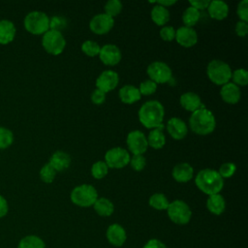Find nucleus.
I'll list each match as a JSON object with an SVG mask.
<instances>
[{
  "label": "nucleus",
  "instance_id": "obj_9",
  "mask_svg": "<svg viewBox=\"0 0 248 248\" xmlns=\"http://www.w3.org/2000/svg\"><path fill=\"white\" fill-rule=\"evenodd\" d=\"M146 73L152 81L157 83H166L170 80L172 72L168 64L162 61H154L147 67Z\"/></svg>",
  "mask_w": 248,
  "mask_h": 248
},
{
  "label": "nucleus",
  "instance_id": "obj_38",
  "mask_svg": "<svg viewBox=\"0 0 248 248\" xmlns=\"http://www.w3.org/2000/svg\"><path fill=\"white\" fill-rule=\"evenodd\" d=\"M67 26V20L62 16H54L49 18V29L61 32Z\"/></svg>",
  "mask_w": 248,
  "mask_h": 248
},
{
  "label": "nucleus",
  "instance_id": "obj_31",
  "mask_svg": "<svg viewBox=\"0 0 248 248\" xmlns=\"http://www.w3.org/2000/svg\"><path fill=\"white\" fill-rule=\"evenodd\" d=\"M45 242L37 235H27L23 237L17 248H45Z\"/></svg>",
  "mask_w": 248,
  "mask_h": 248
},
{
  "label": "nucleus",
  "instance_id": "obj_19",
  "mask_svg": "<svg viewBox=\"0 0 248 248\" xmlns=\"http://www.w3.org/2000/svg\"><path fill=\"white\" fill-rule=\"evenodd\" d=\"M172 177L175 181L185 183L190 181L194 175V169L188 163H179L172 169Z\"/></svg>",
  "mask_w": 248,
  "mask_h": 248
},
{
  "label": "nucleus",
  "instance_id": "obj_34",
  "mask_svg": "<svg viewBox=\"0 0 248 248\" xmlns=\"http://www.w3.org/2000/svg\"><path fill=\"white\" fill-rule=\"evenodd\" d=\"M100 49H101V46H99V44L94 41H91V40H87V41L83 42L81 45V51L85 55L90 56V57L99 55Z\"/></svg>",
  "mask_w": 248,
  "mask_h": 248
},
{
  "label": "nucleus",
  "instance_id": "obj_5",
  "mask_svg": "<svg viewBox=\"0 0 248 248\" xmlns=\"http://www.w3.org/2000/svg\"><path fill=\"white\" fill-rule=\"evenodd\" d=\"M24 27L31 34L44 35L49 30V17L44 12H30L24 17Z\"/></svg>",
  "mask_w": 248,
  "mask_h": 248
},
{
  "label": "nucleus",
  "instance_id": "obj_36",
  "mask_svg": "<svg viewBox=\"0 0 248 248\" xmlns=\"http://www.w3.org/2000/svg\"><path fill=\"white\" fill-rule=\"evenodd\" d=\"M56 175V170L51 167L49 163L45 164L40 170V177L46 183H51Z\"/></svg>",
  "mask_w": 248,
  "mask_h": 248
},
{
  "label": "nucleus",
  "instance_id": "obj_20",
  "mask_svg": "<svg viewBox=\"0 0 248 248\" xmlns=\"http://www.w3.org/2000/svg\"><path fill=\"white\" fill-rule=\"evenodd\" d=\"M179 103L181 107L191 112H194L195 110L201 108L202 106L201 97L194 93V92H185L180 96Z\"/></svg>",
  "mask_w": 248,
  "mask_h": 248
},
{
  "label": "nucleus",
  "instance_id": "obj_2",
  "mask_svg": "<svg viewBox=\"0 0 248 248\" xmlns=\"http://www.w3.org/2000/svg\"><path fill=\"white\" fill-rule=\"evenodd\" d=\"M195 183L202 193L211 196L221 192L224 186V179L216 170L203 169L197 173Z\"/></svg>",
  "mask_w": 248,
  "mask_h": 248
},
{
  "label": "nucleus",
  "instance_id": "obj_12",
  "mask_svg": "<svg viewBox=\"0 0 248 248\" xmlns=\"http://www.w3.org/2000/svg\"><path fill=\"white\" fill-rule=\"evenodd\" d=\"M113 25L114 18L106 15L105 13L94 16L89 22L90 30L97 35H104L108 33Z\"/></svg>",
  "mask_w": 248,
  "mask_h": 248
},
{
  "label": "nucleus",
  "instance_id": "obj_32",
  "mask_svg": "<svg viewBox=\"0 0 248 248\" xmlns=\"http://www.w3.org/2000/svg\"><path fill=\"white\" fill-rule=\"evenodd\" d=\"M108 172V167L105 161H97L91 167V174L96 179L104 178Z\"/></svg>",
  "mask_w": 248,
  "mask_h": 248
},
{
  "label": "nucleus",
  "instance_id": "obj_41",
  "mask_svg": "<svg viewBox=\"0 0 248 248\" xmlns=\"http://www.w3.org/2000/svg\"><path fill=\"white\" fill-rule=\"evenodd\" d=\"M129 164L131 165L132 169L136 171H140L145 168L146 160L143 157V155H133L130 158Z\"/></svg>",
  "mask_w": 248,
  "mask_h": 248
},
{
  "label": "nucleus",
  "instance_id": "obj_30",
  "mask_svg": "<svg viewBox=\"0 0 248 248\" xmlns=\"http://www.w3.org/2000/svg\"><path fill=\"white\" fill-rule=\"evenodd\" d=\"M148 203L151 207L157 210H167L170 202L168 201L167 197L162 193H155L153 194L148 201Z\"/></svg>",
  "mask_w": 248,
  "mask_h": 248
},
{
  "label": "nucleus",
  "instance_id": "obj_48",
  "mask_svg": "<svg viewBox=\"0 0 248 248\" xmlns=\"http://www.w3.org/2000/svg\"><path fill=\"white\" fill-rule=\"evenodd\" d=\"M8 212V203L4 197L0 195V218L5 216Z\"/></svg>",
  "mask_w": 248,
  "mask_h": 248
},
{
  "label": "nucleus",
  "instance_id": "obj_8",
  "mask_svg": "<svg viewBox=\"0 0 248 248\" xmlns=\"http://www.w3.org/2000/svg\"><path fill=\"white\" fill-rule=\"evenodd\" d=\"M42 45L49 54L59 55L66 46V40L61 32L49 29L43 35Z\"/></svg>",
  "mask_w": 248,
  "mask_h": 248
},
{
  "label": "nucleus",
  "instance_id": "obj_28",
  "mask_svg": "<svg viewBox=\"0 0 248 248\" xmlns=\"http://www.w3.org/2000/svg\"><path fill=\"white\" fill-rule=\"evenodd\" d=\"M151 19L157 25L164 26L170 20V12L167 8L155 4L151 10Z\"/></svg>",
  "mask_w": 248,
  "mask_h": 248
},
{
  "label": "nucleus",
  "instance_id": "obj_45",
  "mask_svg": "<svg viewBox=\"0 0 248 248\" xmlns=\"http://www.w3.org/2000/svg\"><path fill=\"white\" fill-rule=\"evenodd\" d=\"M235 33L239 37H244L248 33V23L245 21H237L235 24Z\"/></svg>",
  "mask_w": 248,
  "mask_h": 248
},
{
  "label": "nucleus",
  "instance_id": "obj_14",
  "mask_svg": "<svg viewBox=\"0 0 248 248\" xmlns=\"http://www.w3.org/2000/svg\"><path fill=\"white\" fill-rule=\"evenodd\" d=\"M98 56L105 65L114 66L121 60V51L115 45L107 44L101 47Z\"/></svg>",
  "mask_w": 248,
  "mask_h": 248
},
{
  "label": "nucleus",
  "instance_id": "obj_39",
  "mask_svg": "<svg viewBox=\"0 0 248 248\" xmlns=\"http://www.w3.org/2000/svg\"><path fill=\"white\" fill-rule=\"evenodd\" d=\"M235 170H236V166L232 162H227L220 166L218 173L224 179V178H229V177L232 176L234 174Z\"/></svg>",
  "mask_w": 248,
  "mask_h": 248
},
{
  "label": "nucleus",
  "instance_id": "obj_23",
  "mask_svg": "<svg viewBox=\"0 0 248 248\" xmlns=\"http://www.w3.org/2000/svg\"><path fill=\"white\" fill-rule=\"evenodd\" d=\"M48 163L56 170V172L62 171L69 168V166L71 164V157L68 153L58 150V151H55L51 155Z\"/></svg>",
  "mask_w": 248,
  "mask_h": 248
},
{
  "label": "nucleus",
  "instance_id": "obj_17",
  "mask_svg": "<svg viewBox=\"0 0 248 248\" xmlns=\"http://www.w3.org/2000/svg\"><path fill=\"white\" fill-rule=\"evenodd\" d=\"M167 130L170 137L176 140L184 139L188 133L186 123L177 117H171L167 122Z\"/></svg>",
  "mask_w": 248,
  "mask_h": 248
},
{
  "label": "nucleus",
  "instance_id": "obj_16",
  "mask_svg": "<svg viewBox=\"0 0 248 248\" xmlns=\"http://www.w3.org/2000/svg\"><path fill=\"white\" fill-rule=\"evenodd\" d=\"M106 236L108 241L111 245L115 247H120L125 243L127 238V233L125 229L121 225L111 224L110 226H108L107 230Z\"/></svg>",
  "mask_w": 248,
  "mask_h": 248
},
{
  "label": "nucleus",
  "instance_id": "obj_27",
  "mask_svg": "<svg viewBox=\"0 0 248 248\" xmlns=\"http://www.w3.org/2000/svg\"><path fill=\"white\" fill-rule=\"evenodd\" d=\"M94 210L103 217L110 216L114 211L113 203L107 198H98L93 204Z\"/></svg>",
  "mask_w": 248,
  "mask_h": 248
},
{
  "label": "nucleus",
  "instance_id": "obj_47",
  "mask_svg": "<svg viewBox=\"0 0 248 248\" xmlns=\"http://www.w3.org/2000/svg\"><path fill=\"white\" fill-rule=\"evenodd\" d=\"M143 248H167V246L159 239H149L143 246Z\"/></svg>",
  "mask_w": 248,
  "mask_h": 248
},
{
  "label": "nucleus",
  "instance_id": "obj_44",
  "mask_svg": "<svg viewBox=\"0 0 248 248\" xmlns=\"http://www.w3.org/2000/svg\"><path fill=\"white\" fill-rule=\"evenodd\" d=\"M91 101L95 105H102L106 101V93L103 92L102 90L96 88L92 93H91Z\"/></svg>",
  "mask_w": 248,
  "mask_h": 248
},
{
  "label": "nucleus",
  "instance_id": "obj_13",
  "mask_svg": "<svg viewBox=\"0 0 248 248\" xmlns=\"http://www.w3.org/2000/svg\"><path fill=\"white\" fill-rule=\"evenodd\" d=\"M119 82V76L116 72L106 70L102 72L96 79V87L106 94L113 90Z\"/></svg>",
  "mask_w": 248,
  "mask_h": 248
},
{
  "label": "nucleus",
  "instance_id": "obj_21",
  "mask_svg": "<svg viewBox=\"0 0 248 248\" xmlns=\"http://www.w3.org/2000/svg\"><path fill=\"white\" fill-rule=\"evenodd\" d=\"M207 11L210 17L216 20H222L228 16L229 6L224 1L213 0V1H210L207 7Z\"/></svg>",
  "mask_w": 248,
  "mask_h": 248
},
{
  "label": "nucleus",
  "instance_id": "obj_25",
  "mask_svg": "<svg viewBox=\"0 0 248 248\" xmlns=\"http://www.w3.org/2000/svg\"><path fill=\"white\" fill-rule=\"evenodd\" d=\"M16 35V26L9 19L0 20V44L12 42Z\"/></svg>",
  "mask_w": 248,
  "mask_h": 248
},
{
  "label": "nucleus",
  "instance_id": "obj_29",
  "mask_svg": "<svg viewBox=\"0 0 248 248\" xmlns=\"http://www.w3.org/2000/svg\"><path fill=\"white\" fill-rule=\"evenodd\" d=\"M201 17V14H200V11L196 10L195 8L193 7H188L184 12H183V15H182V21L183 23L185 24L184 26H187V27H193L194 25L197 24V22L199 21Z\"/></svg>",
  "mask_w": 248,
  "mask_h": 248
},
{
  "label": "nucleus",
  "instance_id": "obj_15",
  "mask_svg": "<svg viewBox=\"0 0 248 248\" xmlns=\"http://www.w3.org/2000/svg\"><path fill=\"white\" fill-rule=\"evenodd\" d=\"M174 40L183 47H192L198 42V34L193 27L181 26L175 30Z\"/></svg>",
  "mask_w": 248,
  "mask_h": 248
},
{
  "label": "nucleus",
  "instance_id": "obj_18",
  "mask_svg": "<svg viewBox=\"0 0 248 248\" xmlns=\"http://www.w3.org/2000/svg\"><path fill=\"white\" fill-rule=\"evenodd\" d=\"M220 95L225 103L233 105L240 100V88L232 82H228L222 85L220 89Z\"/></svg>",
  "mask_w": 248,
  "mask_h": 248
},
{
  "label": "nucleus",
  "instance_id": "obj_37",
  "mask_svg": "<svg viewBox=\"0 0 248 248\" xmlns=\"http://www.w3.org/2000/svg\"><path fill=\"white\" fill-rule=\"evenodd\" d=\"M14 141L13 132L5 127H0V149L9 147Z\"/></svg>",
  "mask_w": 248,
  "mask_h": 248
},
{
  "label": "nucleus",
  "instance_id": "obj_35",
  "mask_svg": "<svg viewBox=\"0 0 248 248\" xmlns=\"http://www.w3.org/2000/svg\"><path fill=\"white\" fill-rule=\"evenodd\" d=\"M105 14L114 18L122 11V3L119 0H109L105 5Z\"/></svg>",
  "mask_w": 248,
  "mask_h": 248
},
{
  "label": "nucleus",
  "instance_id": "obj_1",
  "mask_svg": "<svg viewBox=\"0 0 248 248\" xmlns=\"http://www.w3.org/2000/svg\"><path fill=\"white\" fill-rule=\"evenodd\" d=\"M164 106L157 100L145 102L139 110V120L147 129L164 128Z\"/></svg>",
  "mask_w": 248,
  "mask_h": 248
},
{
  "label": "nucleus",
  "instance_id": "obj_7",
  "mask_svg": "<svg viewBox=\"0 0 248 248\" xmlns=\"http://www.w3.org/2000/svg\"><path fill=\"white\" fill-rule=\"evenodd\" d=\"M167 213L170 221L177 225L188 224L192 217V211L189 205L181 200H175L170 202Z\"/></svg>",
  "mask_w": 248,
  "mask_h": 248
},
{
  "label": "nucleus",
  "instance_id": "obj_10",
  "mask_svg": "<svg viewBox=\"0 0 248 248\" xmlns=\"http://www.w3.org/2000/svg\"><path fill=\"white\" fill-rule=\"evenodd\" d=\"M130 154L122 147H113L105 154V163L111 169H122L130 162Z\"/></svg>",
  "mask_w": 248,
  "mask_h": 248
},
{
  "label": "nucleus",
  "instance_id": "obj_24",
  "mask_svg": "<svg viewBox=\"0 0 248 248\" xmlns=\"http://www.w3.org/2000/svg\"><path fill=\"white\" fill-rule=\"evenodd\" d=\"M206 208L208 211L214 215H220L225 211L226 202L222 195L215 194L208 196L206 200Z\"/></svg>",
  "mask_w": 248,
  "mask_h": 248
},
{
  "label": "nucleus",
  "instance_id": "obj_11",
  "mask_svg": "<svg viewBox=\"0 0 248 248\" xmlns=\"http://www.w3.org/2000/svg\"><path fill=\"white\" fill-rule=\"evenodd\" d=\"M126 142L128 149L130 150V152L133 153V155H142L146 152L148 148L147 139L145 135L139 130L131 131L127 135Z\"/></svg>",
  "mask_w": 248,
  "mask_h": 248
},
{
  "label": "nucleus",
  "instance_id": "obj_6",
  "mask_svg": "<svg viewBox=\"0 0 248 248\" xmlns=\"http://www.w3.org/2000/svg\"><path fill=\"white\" fill-rule=\"evenodd\" d=\"M71 201L78 206L89 207L98 199L97 190L90 184H81L75 187L70 195Z\"/></svg>",
  "mask_w": 248,
  "mask_h": 248
},
{
  "label": "nucleus",
  "instance_id": "obj_33",
  "mask_svg": "<svg viewBox=\"0 0 248 248\" xmlns=\"http://www.w3.org/2000/svg\"><path fill=\"white\" fill-rule=\"evenodd\" d=\"M231 78L232 79V83H234L238 87L245 86L248 83V73L245 69L239 68L232 73Z\"/></svg>",
  "mask_w": 248,
  "mask_h": 248
},
{
  "label": "nucleus",
  "instance_id": "obj_4",
  "mask_svg": "<svg viewBox=\"0 0 248 248\" xmlns=\"http://www.w3.org/2000/svg\"><path fill=\"white\" fill-rule=\"evenodd\" d=\"M232 73V71L229 64L219 59L211 60L206 67L207 78L216 85H224L230 82Z\"/></svg>",
  "mask_w": 248,
  "mask_h": 248
},
{
  "label": "nucleus",
  "instance_id": "obj_42",
  "mask_svg": "<svg viewBox=\"0 0 248 248\" xmlns=\"http://www.w3.org/2000/svg\"><path fill=\"white\" fill-rule=\"evenodd\" d=\"M236 14L241 21H248V0H242L238 3Z\"/></svg>",
  "mask_w": 248,
  "mask_h": 248
},
{
  "label": "nucleus",
  "instance_id": "obj_49",
  "mask_svg": "<svg viewBox=\"0 0 248 248\" xmlns=\"http://www.w3.org/2000/svg\"><path fill=\"white\" fill-rule=\"evenodd\" d=\"M176 1L174 0H160V1H155V4H158L162 7H165L168 9V7H170L172 6L173 4H175Z\"/></svg>",
  "mask_w": 248,
  "mask_h": 248
},
{
  "label": "nucleus",
  "instance_id": "obj_40",
  "mask_svg": "<svg viewBox=\"0 0 248 248\" xmlns=\"http://www.w3.org/2000/svg\"><path fill=\"white\" fill-rule=\"evenodd\" d=\"M156 89H157V84L154 81H152L151 79H146V80L140 82V87H139V91H140V95H144V96L153 94L156 91Z\"/></svg>",
  "mask_w": 248,
  "mask_h": 248
},
{
  "label": "nucleus",
  "instance_id": "obj_46",
  "mask_svg": "<svg viewBox=\"0 0 248 248\" xmlns=\"http://www.w3.org/2000/svg\"><path fill=\"white\" fill-rule=\"evenodd\" d=\"M191 7L195 8L198 11L207 9L210 1L209 0H194V1H189Z\"/></svg>",
  "mask_w": 248,
  "mask_h": 248
},
{
  "label": "nucleus",
  "instance_id": "obj_3",
  "mask_svg": "<svg viewBox=\"0 0 248 248\" xmlns=\"http://www.w3.org/2000/svg\"><path fill=\"white\" fill-rule=\"evenodd\" d=\"M189 125L191 130L201 136L211 134L216 127L215 116L204 107L192 112L189 118Z\"/></svg>",
  "mask_w": 248,
  "mask_h": 248
},
{
  "label": "nucleus",
  "instance_id": "obj_26",
  "mask_svg": "<svg viewBox=\"0 0 248 248\" xmlns=\"http://www.w3.org/2000/svg\"><path fill=\"white\" fill-rule=\"evenodd\" d=\"M148 146L154 149H161L166 143V138L163 133V128L152 129L147 136Z\"/></svg>",
  "mask_w": 248,
  "mask_h": 248
},
{
  "label": "nucleus",
  "instance_id": "obj_43",
  "mask_svg": "<svg viewBox=\"0 0 248 248\" xmlns=\"http://www.w3.org/2000/svg\"><path fill=\"white\" fill-rule=\"evenodd\" d=\"M160 37L166 42H171L175 39V29L172 26H163L160 30Z\"/></svg>",
  "mask_w": 248,
  "mask_h": 248
},
{
  "label": "nucleus",
  "instance_id": "obj_22",
  "mask_svg": "<svg viewBox=\"0 0 248 248\" xmlns=\"http://www.w3.org/2000/svg\"><path fill=\"white\" fill-rule=\"evenodd\" d=\"M118 95L121 102L128 105L138 102L141 97L139 88L131 84H127L121 87L118 91Z\"/></svg>",
  "mask_w": 248,
  "mask_h": 248
}]
</instances>
